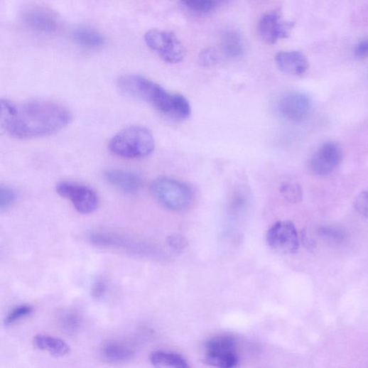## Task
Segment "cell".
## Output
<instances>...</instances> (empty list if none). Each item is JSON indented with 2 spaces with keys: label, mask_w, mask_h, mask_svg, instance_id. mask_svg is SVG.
Here are the masks:
<instances>
[{
  "label": "cell",
  "mask_w": 368,
  "mask_h": 368,
  "mask_svg": "<svg viewBox=\"0 0 368 368\" xmlns=\"http://www.w3.org/2000/svg\"><path fill=\"white\" fill-rule=\"evenodd\" d=\"M56 318L58 326L69 334L78 332L82 325V316L73 309H63L59 311Z\"/></svg>",
  "instance_id": "obj_19"
},
{
  "label": "cell",
  "mask_w": 368,
  "mask_h": 368,
  "mask_svg": "<svg viewBox=\"0 0 368 368\" xmlns=\"http://www.w3.org/2000/svg\"><path fill=\"white\" fill-rule=\"evenodd\" d=\"M184 5L193 11L207 13L215 6V0H181Z\"/></svg>",
  "instance_id": "obj_25"
},
{
  "label": "cell",
  "mask_w": 368,
  "mask_h": 368,
  "mask_svg": "<svg viewBox=\"0 0 368 368\" xmlns=\"http://www.w3.org/2000/svg\"><path fill=\"white\" fill-rule=\"evenodd\" d=\"M109 150L124 158H141L151 155L155 148V140L146 129L132 126L117 134L109 142Z\"/></svg>",
  "instance_id": "obj_3"
},
{
  "label": "cell",
  "mask_w": 368,
  "mask_h": 368,
  "mask_svg": "<svg viewBox=\"0 0 368 368\" xmlns=\"http://www.w3.org/2000/svg\"><path fill=\"white\" fill-rule=\"evenodd\" d=\"M150 359L153 366L158 367L187 368L190 367L185 358L179 354L171 352H154L151 355Z\"/></svg>",
  "instance_id": "obj_18"
},
{
  "label": "cell",
  "mask_w": 368,
  "mask_h": 368,
  "mask_svg": "<svg viewBox=\"0 0 368 368\" xmlns=\"http://www.w3.org/2000/svg\"><path fill=\"white\" fill-rule=\"evenodd\" d=\"M354 207L360 215L368 217V191L361 193L356 197Z\"/></svg>",
  "instance_id": "obj_29"
},
{
  "label": "cell",
  "mask_w": 368,
  "mask_h": 368,
  "mask_svg": "<svg viewBox=\"0 0 368 368\" xmlns=\"http://www.w3.org/2000/svg\"><path fill=\"white\" fill-rule=\"evenodd\" d=\"M269 247L280 253L293 254L299 247L298 233L290 221H281L274 224L267 234Z\"/></svg>",
  "instance_id": "obj_9"
},
{
  "label": "cell",
  "mask_w": 368,
  "mask_h": 368,
  "mask_svg": "<svg viewBox=\"0 0 368 368\" xmlns=\"http://www.w3.org/2000/svg\"><path fill=\"white\" fill-rule=\"evenodd\" d=\"M276 63L281 72L290 75H301L309 69L308 58L298 51L278 53Z\"/></svg>",
  "instance_id": "obj_14"
},
{
  "label": "cell",
  "mask_w": 368,
  "mask_h": 368,
  "mask_svg": "<svg viewBox=\"0 0 368 368\" xmlns=\"http://www.w3.org/2000/svg\"><path fill=\"white\" fill-rule=\"evenodd\" d=\"M73 38L79 45L88 48H98L104 44V38L98 31L88 28L76 30Z\"/></svg>",
  "instance_id": "obj_20"
},
{
  "label": "cell",
  "mask_w": 368,
  "mask_h": 368,
  "mask_svg": "<svg viewBox=\"0 0 368 368\" xmlns=\"http://www.w3.org/2000/svg\"><path fill=\"white\" fill-rule=\"evenodd\" d=\"M355 55L359 58L368 57V39L362 40L355 46Z\"/></svg>",
  "instance_id": "obj_32"
},
{
  "label": "cell",
  "mask_w": 368,
  "mask_h": 368,
  "mask_svg": "<svg viewBox=\"0 0 368 368\" xmlns=\"http://www.w3.org/2000/svg\"><path fill=\"white\" fill-rule=\"evenodd\" d=\"M144 38L147 45L157 52L166 63H178L185 55V49L171 32L153 29L148 31Z\"/></svg>",
  "instance_id": "obj_7"
},
{
  "label": "cell",
  "mask_w": 368,
  "mask_h": 368,
  "mask_svg": "<svg viewBox=\"0 0 368 368\" xmlns=\"http://www.w3.org/2000/svg\"><path fill=\"white\" fill-rule=\"evenodd\" d=\"M312 107L310 97L301 92L287 93L278 102V109L281 114L292 121H301L308 118Z\"/></svg>",
  "instance_id": "obj_10"
},
{
  "label": "cell",
  "mask_w": 368,
  "mask_h": 368,
  "mask_svg": "<svg viewBox=\"0 0 368 368\" xmlns=\"http://www.w3.org/2000/svg\"><path fill=\"white\" fill-rule=\"evenodd\" d=\"M169 247L176 251H181L188 247V241L180 235H171L167 240Z\"/></svg>",
  "instance_id": "obj_30"
},
{
  "label": "cell",
  "mask_w": 368,
  "mask_h": 368,
  "mask_svg": "<svg viewBox=\"0 0 368 368\" xmlns=\"http://www.w3.org/2000/svg\"><path fill=\"white\" fill-rule=\"evenodd\" d=\"M87 238L90 243L99 248L134 256H146L148 254V247L144 241L128 233L96 230L90 232Z\"/></svg>",
  "instance_id": "obj_5"
},
{
  "label": "cell",
  "mask_w": 368,
  "mask_h": 368,
  "mask_svg": "<svg viewBox=\"0 0 368 368\" xmlns=\"http://www.w3.org/2000/svg\"><path fill=\"white\" fill-rule=\"evenodd\" d=\"M107 285L103 279H97L92 288V294L95 298H102L107 292Z\"/></svg>",
  "instance_id": "obj_31"
},
{
  "label": "cell",
  "mask_w": 368,
  "mask_h": 368,
  "mask_svg": "<svg viewBox=\"0 0 368 368\" xmlns=\"http://www.w3.org/2000/svg\"><path fill=\"white\" fill-rule=\"evenodd\" d=\"M33 312V306L29 304L18 305L7 315L5 320V325L6 326L13 325L21 320L30 316Z\"/></svg>",
  "instance_id": "obj_23"
},
{
  "label": "cell",
  "mask_w": 368,
  "mask_h": 368,
  "mask_svg": "<svg viewBox=\"0 0 368 368\" xmlns=\"http://www.w3.org/2000/svg\"><path fill=\"white\" fill-rule=\"evenodd\" d=\"M117 86L122 94L146 102L165 114L172 115L175 94L168 93L156 82L142 76L128 75L118 80Z\"/></svg>",
  "instance_id": "obj_2"
},
{
  "label": "cell",
  "mask_w": 368,
  "mask_h": 368,
  "mask_svg": "<svg viewBox=\"0 0 368 368\" xmlns=\"http://www.w3.org/2000/svg\"><path fill=\"white\" fill-rule=\"evenodd\" d=\"M35 347L55 357H64L70 352V347L64 340L48 335L40 334L33 339Z\"/></svg>",
  "instance_id": "obj_17"
},
{
  "label": "cell",
  "mask_w": 368,
  "mask_h": 368,
  "mask_svg": "<svg viewBox=\"0 0 368 368\" xmlns=\"http://www.w3.org/2000/svg\"><path fill=\"white\" fill-rule=\"evenodd\" d=\"M60 197L69 200L80 213L89 215L94 212L99 205L96 193L90 188L74 182H60L55 188Z\"/></svg>",
  "instance_id": "obj_8"
},
{
  "label": "cell",
  "mask_w": 368,
  "mask_h": 368,
  "mask_svg": "<svg viewBox=\"0 0 368 368\" xmlns=\"http://www.w3.org/2000/svg\"><path fill=\"white\" fill-rule=\"evenodd\" d=\"M293 23L281 20L278 12L266 14L259 24V33L261 39L267 43L273 44L279 39L289 36Z\"/></svg>",
  "instance_id": "obj_12"
},
{
  "label": "cell",
  "mask_w": 368,
  "mask_h": 368,
  "mask_svg": "<svg viewBox=\"0 0 368 368\" xmlns=\"http://www.w3.org/2000/svg\"><path fill=\"white\" fill-rule=\"evenodd\" d=\"M280 192L283 197L291 204L300 202L303 198L302 190L297 183H284Z\"/></svg>",
  "instance_id": "obj_24"
},
{
  "label": "cell",
  "mask_w": 368,
  "mask_h": 368,
  "mask_svg": "<svg viewBox=\"0 0 368 368\" xmlns=\"http://www.w3.org/2000/svg\"><path fill=\"white\" fill-rule=\"evenodd\" d=\"M72 119L70 110L55 102L35 100L17 104L8 99L1 100L2 128L16 139L53 134L67 127Z\"/></svg>",
  "instance_id": "obj_1"
},
{
  "label": "cell",
  "mask_w": 368,
  "mask_h": 368,
  "mask_svg": "<svg viewBox=\"0 0 368 368\" xmlns=\"http://www.w3.org/2000/svg\"><path fill=\"white\" fill-rule=\"evenodd\" d=\"M191 106L188 100L181 94H175L172 117L178 119H187L191 114Z\"/></svg>",
  "instance_id": "obj_22"
},
{
  "label": "cell",
  "mask_w": 368,
  "mask_h": 368,
  "mask_svg": "<svg viewBox=\"0 0 368 368\" xmlns=\"http://www.w3.org/2000/svg\"><path fill=\"white\" fill-rule=\"evenodd\" d=\"M219 60V53L212 48L204 50L199 57V63L203 67L213 66L218 63Z\"/></svg>",
  "instance_id": "obj_27"
},
{
  "label": "cell",
  "mask_w": 368,
  "mask_h": 368,
  "mask_svg": "<svg viewBox=\"0 0 368 368\" xmlns=\"http://www.w3.org/2000/svg\"><path fill=\"white\" fill-rule=\"evenodd\" d=\"M26 23L33 30L40 33H51L56 28L54 18L47 11L33 9L27 11L24 16Z\"/></svg>",
  "instance_id": "obj_16"
},
{
  "label": "cell",
  "mask_w": 368,
  "mask_h": 368,
  "mask_svg": "<svg viewBox=\"0 0 368 368\" xmlns=\"http://www.w3.org/2000/svg\"><path fill=\"white\" fill-rule=\"evenodd\" d=\"M152 193L166 208L173 211L188 209L193 203L194 195L187 184L170 178H159L153 181Z\"/></svg>",
  "instance_id": "obj_4"
},
{
  "label": "cell",
  "mask_w": 368,
  "mask_h": 368,
  "mask_svg": "<svg viewBox=\"0 0 368 368\" xmlns=\"http://www.w3.org/2000/svg\"><path fill=\"white\" fill-rule=\"evenodd\" d=\"M16 200V193L8 187L0 188V210L4 212L11 208Z\"/></svg>",
  "instance_id": "obj_26"
},
{
  "label": "cell",
  "mask_w": 368,
  "mask_h": 368,
  "mask_svg": "<svg viewBox=\"0 0 368 368\" xmlns=\"http://www.w3.org/2000/svg\"><path fill=\"white\" fill-rule=\"evenodd\" d=\"M204 362L212 367L232 368L237 365V342L230 335H218L205 345Z\"/></svg>",
  "instance_id": "obj_6"
},
{
  "label": "cell",
  "mask_w": 368,
  "mask_h": 368,
  "mask_svg": "<svg viewBox=\"0 0 368 368\" xmlns=\"http://www.w3.org/2000/svg\"><path fill=\"white\" fill-rule=\"evenodd\" d=\"M225 53L230 57L240 56L243 53V43L240 36L234 32L227 33L223 40Z\"/></svg>",
  "instance_id": "obj_21"
},
{
  "label": "cell",
  "mask_w": 368,
  "mask_h": 368,
  "mask_svg": "<svg viewBox=\"0 0 368 368\" xmlns=\"http://www.w3.org/2000/svg\"><path fill=\"white\" fill-rule=\"evenodd\" d=\"M136 353L131 345L119 341L107 342L100 349L102 357L111 362H128L135 357Z\"/></svg>",
  "instance_id": "obj_15"
},
{
  "label": "cell",
  "mask_w": 368,
  "mask_h": 368,
  "mask_svg": "<svg viewBox=\"0 0 368 368\" xmlns=\"http://www.w3.org/2000/svg\"><path fill=\"white\" fill-rule=\"evenodd\" d=\"M342 158L343 151L340 146L335 142H328L313 155L311 168L315 173L327 175L337 168Z\"/></svg>",
  "instance_id": "obj_11"
},
{
  "label": "cell",
  "mask_w": 368,
  "mask_h": 368,
  "mask_svg": "<svg viewBox=\"0 0 368 368\" xmlns=\"http://www.w3.org/2000/svg\"><path fill=\"white\" fill-rule=\"evenodd\" d=\"M104 178L110 186L126 194H136L142 187L140 176L129 171L110 169L105 171Z\"/></svg>",
  "instance_id": "obj_13"
},
{
  "label": "cell",
  "mask_w": 368,
  "mask_h": 368,
  "mask_svg": "<svg viewBox=\"0 0 368 368\" xmlns=\"http://www.w3.org/2000/svg\"><path fill=\"white\" fill-rule=\"evenodd\" d=\"M319 234L326 239L334 241H342L345 237L344 232L339 229L330 227H321L319 229Z\"/></svg>",
  "instance_id": "obj_28"
}]
</instances>
